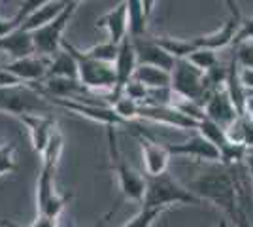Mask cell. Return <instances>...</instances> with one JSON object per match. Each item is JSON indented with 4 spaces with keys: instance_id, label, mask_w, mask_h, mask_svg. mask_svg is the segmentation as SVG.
Segmentation results:
<instances>
[{
    "instance_id": "obj_1",
    "label": "cell",
    "mask_w": 253,
    "mask_h": 227,
    "mask_svg": "<svg viewBox=\"0 0 253 227\" xmlns=\"http://www.w3.org/2000/svg\"><path fill=\"white\" fill-rule=\"evenodd\" d=\"M189 189L197 197H201L202 201H208L213 206H217L234 226H240L234 180L227 165L219 163V167H211L210 171L199 174L189 184Z\"/></svg>"
},
{
    "instance_id": "obj_2",
    "label": "cell",
    "mask_w": 253,
    "mask_h": 227,
    "mask_svg": "<svg viewBox=\"0 0 253 227\" xmlns=\"http://www.w3.org/2000/svg\"><path fill=\"white\" fill-rule=\"evenodd\" d=\"M53 102L34 84H11L0 86V112H6L13 118L23 114H51Z\"/></svg>"
},
{
    "instance_id": "obj_3",
    "label": "cell",
    "mask_w": 253,
    "mask_h": 227,
    "mask_svg": "<svg viewBox=\"0 0 253 227\" xmlns=\"http://www.w3.org/2000/svg\"><path fill=\"white\" fill-rule=\"evenodd\" d=\"M201 197H197L189 187L174 180V176L169 171L155 176L146 174V193L140 205L170 208L172 205H201Z\"/></svg>"
},
{
    "instance_id": "obj_4",
    "label": "cell",
    "mask_w": 253,
    "mask_h": 227,
    "mask_svg": "<svg viewBox=\"0 0 253 227\" xmlns=\"http://www.w3.org/2000/svg\"><path fill=\"white\" fill-rule=\"evenodd\" d=\"M116 129L117 127H106V135H108V150H110L112 169L117 174V182H119V189H121V201L142 203L144 193H146V174L144 176L138 174L125 161V157L121 155V151L117 148Z\"/></svg>"
},
{
    "instance_id": "obj_5",
    "label": "cell",
    "mask_w": 253,
    "mask_h": 227,
    "mask_svg": "<svg viewBox=\"0 0 253 227\" xmlns=\"http://www.w3.org/2000/svg\"><path fill=\"white\" fill-rule=\"evenodd\" d=\"M63 47L70 49L74 53L76 61H78V78L87 89L91 91H112L116 86V66L114 63H106V61H98L85 51L74 47L72 44L64 42Z\"/></svg>"
},
{
    "instance_id": "obj_6",
    "label": "cell",
    "mask_w": 253,
    "mask_h": 227,
    "mask_svg": "<svg viewBox=\"0 0 253 227\" xmlns=\"http://www.w3.org/2000/svg\"><path fill=\"white\" fill-rule=\"evenodd\" d=\"M80 2H70L64 6V10L51 19L49 23H45L42 27H38L36 31H32V38H34V47L36 53L51 59L55 53H59L63 49V34L64 29L68 27V23L74 15L76 8Z\"/></svg>"
},
{
    "instance_id": "obj_7",
    "label": "cell",
    "mask_w": 253,
    "mask_h": 227,
    "mask_svg": "<svg viewBox=\"0 0 253 227\" xmlns=\"http://www.w3.org/2000/svg\"><path fill=\"white\" fill-rule=\"evenodd\" d=\"M172 89L183 97L195 98L204 104L206 89H204V70L195 66L187 57L176 59L172 68Z\"/></svg>"
},
{
    "instance_id": "obj_8",
    "label": "cell",
    "mask_w": 253,
    "mask_h": 227,
    "mask_svg": "<svg viewBox=\"0 0 253 227\" xmlns=\"http://www.w3.org/2000/svg\"><path fill=\"white\" fill-rule=\"evenodd\" d=\"M114 66H116V86L110 91V95L106 97L110 104L123 95V89L134 78V72L138 68L136 47H134V40H132L130 33L119 42V51H117V57L114 61Z\"/></svg>"
},
{
    "instance_id": "obj_9",
    "label": "cell",
    "mask_w": 253,
    "mask_h": 227,
    "mask_svg": "<svg viewBox=\"0 0 253 227\" xmlns=\"http://www.w3.org/2000/svg\"><path fill=\"white\" fill-rule=\"evenodd\" d=\"M138 119H148V121H153V123H159V125H167V127H174V129L179 131L199 129V119L179 112L172 104H148V102H142Z\"/></svg>"
},
{
    "instance_id": "obj_10",
    "label": "cell",
    "mask_w": 253,
    "mask_h": 227,
    "mask_svg": "<svg viewBox=\"0 0 253 227\" xmlns=\"http://www.w3.org/2000/svg\"><path fill=\"white\" fill-rule=\"evenodd\" d=\"M165 146L169 148L170 155H181V157H193V159H201V161L221 163V155H219L217 146L211 144L206 136H202L201 133L191 136L189 140L165 144Z\"/></svg>"
},
{
    "instance_id": "obj_11",
    "label": "cell",
    "mask_w": 253,
    "mask_h": 227,
    "mask_svg": "<svg viewBox=\"0 0 253 227\" xmlns=\"http://www.w3.org/2000/svg\"><path fill=\"white\" fill-rule=\"evenodd\" d=\"M4 70H8L10 74L19 78L21 82L27 84H34V82H42L47 76V68H49V59L42 57V55L34 53L29 57H19V59H10L8 63L0 65Z\"/></svg>"
},
{
    "instance_id": "obj_12",
    "label": "cell",
    "mask_w": 253,
    "mask_h": 227,
    "mask_svg": "<svg viewBox=\"0 0 253 227\" xmlns=\"http://www.w3.org/2000/svg\"><path fill=\"white\" fill-rule=\"evenodd\" d=\"M132 40H134V47H136L138 65H155L172 72V68L176 65V57L170 55L163 45H159L153 38H146V34L132 36Z\"/></svg>"
},
{
    "instance_id": "obj_13",
    "label": "cell",
    "mask_w": 253,
    "mask_h": 227,
    "mask_svg": "<svg viewBox=\"0 0 253 227\" xmlns=\"http://www.w3.org/2000/svg\"><path fill=\"white\" fill-rule=\"evenodd\" d=\"M17 119L29 131L32 150L36 153H42L49 136H51L53 129L57 127L53 116H49V114H23V116H17Z\"/></svg>"
},
{
    "instance_id": "obj_14",
    "label": "cell",
    "mask_w": 253,
    "mask_h": 227,
    "mask_svg": "<svg viewBox=\"0 0 253 227\" xmlns=\"http://www.w3.org/2000/svg\"><path fill=\"white\" fill-rule=\"evenodd\" d=\"M204 110H206L208 118L217 121L225 129L240 116L238 110L234 108L229 93H227V87H219V89L211 91L210 95L206 97V100H204Z\"/></svg>"
},
{
    "instance_id": "obj_15",
    "label": "cell",
    "mask_w": 253,
    "mask_h": 227,
    "mask_svg": "<svg viewBox=\"0 0 253 227\" xmlns=\"http://www.w3.org/2000/svg\"><path fill=\"white\" fill-rule=\"evenodd\" d=\"M96 27H102L108 31L110 40L119 44L128 34V4L126 0H121L116 8L106 11L96 19Z\"/></svg>"
},
{
    "instance_id": "obj_16",
    "label": "cell",
    "mask_w": 253,
    "mask_h": 227,
    "mask_svg": "<svg viewBox=\"0 0 253 227\" xmlns=\"http://www.w3.org/2000/svg\"><path fill=\"white\" fill-rule=\"evenodd\" d=\"M138 140H140V146H142V157H144V169H146V174L149 176H155V174L165 173L169 169V161H170V151L167 146L163 144H157V142L149 140L142 135H136Z\"/></svg>"
},
{
    "instance_id": "obj_17",
    "label": "cell",
    "mask_w": 253,
    "mask_h": 227,
    "mask_svg": "<svg viewBox=\"0 0 253 227\" xmlns=\"http://www.w3.org/2000/svg\"><path fill=\"white\" fill-rule=\"evenodd\" d=\"M0 51L6 53L10 59H19V57L34 55L36 53V47H34L32 33L17 27L15 31L8 33L6 36H0Z\"/></svg>"
},
{
    "instance_id": "obj_18",
    "label": "cell",
    "mask_w": 253,
    "mask_h": 227,
    "mask_svg": "<svg viewBox=\"0 0 253 227\" xmlns=\"http://www.w3.org/2000/svg\"><path fill=\"white\" fill-rule=\"evenodd\" d=\"M72 195H59L55 193L42 206L36 210V222H32V227H57L59 226V218L63 214L64 206L68 205Z\"/></svg>"
},
{
    "instance_id": "obj_19",
    "label": "cell",
    "mask_w": 253,
    "mask_h": 227,
    "mask_svg": "<svg viewBox=\"0 0 253 227\" xmlns=\"http://www.w3.org/2000/svg\"><path fill=\"white\" fill-rule=\"evenodd\" d=\"M134 78H136L138 82H142L148 89L172 86V72L155 65H138Z\"/></svg>"
},
{
    "instance_id": "obj_20",
    "label": "cell",
    "mask_w": 253,
    "mask_h": 227,
    "mask_svg": "<svg viewBox=\"0 0 253 227\" xmlns=\"http://www.w3.org/2000/svg\"><path fill=\"white\" fill-rule=\"evenodd\" d=\"M64 6H66V4H64L63 0H51V2H47L45 6L38 8L36 11H32L31 15H29L19 27L32 33V31H36L38 27H42V25L49 23L51 19H55V17L64 10Z\"/></svg>"
},
{
    "instance_id": "obj_21",
    "label": "cell",
    "mask_w": 253,
    "mask_h": 227,
    "mask_svg": "<svg viewBox=\"0 0 253 227\" xmlns=\"http://www.w3.org/2000/svg\"><path fill=\"white\" fill-rule=\"evenodd\" d=\"M47 76H66V78H78V61L70 49L63 47L59 53L49 59Z\"/></svg>"
},
{
    "instance_id": "obj_22",
    "label": "cell",
    "mask_w": 253,
    "mask_h": 227,
    "mask_svg": "<svg viewBox=\"0 0 253 227\" xmlns=\"http://www.w3.org/2000/svg\"><path fill=\"white\" fill-rule=\"evenodd\" d=\"M63 148H64V136L63 133L57 129H53L49 140L45 144L43 151L40 153L42 155V167L45 169H55L57 171V165L61 161V155H63Z\"/></svg>"
},
{
    "instance_id": "obj_23",
    "label": "cell",
    "mask_w": 253,
    "mask_h": 227,
    "mask_svg": "<svg viewBox=\"0 0 253 227\" xmlns=\"http://www.w3.org/2000/svg\"><path fill=\"white\" fill-rule=\"evenodd\" d=\"M159 45H163L170 55H174L176 59L181 57H189V53H193L199 45L195 44V40H185V38H174V36H155L153 38Z\"/></svg>"
},
{
    "instance_id": "obj_24",
    "label": "cell",
    "mask_w": 253,
    "mask_h": 227,
    "mask_svg": "<svg viewBox=\"0 0 253 227\" xmlns=\"http://www.w3.org/2000/svg\"><path fill=\"white\" fill-rule=\"evenodd\" d=\"M126 4H128V33L132 36H144L148 15L144 11L142 0H126Z\"/></svg>"
},
{
    "instance_id": "obj_25",
    "label": "cell",
    "mask_w": 253,
    "mask_h": 227,
    "mask_svg": "<svg viewBox=\"0 0 253 227\" xmlns=\"http://www.w3.org/2000/svg\"><path fill=\"white\" fill-rule=\"evenodd\" d=\"M165 210H167V208H163V206H144L142 205L140 212L134 214L128 222H125L123 227H149V226H153V224H155V220H157Z\"/></svg>"
},
{
    "instance_id": "obj_26",
    "label": "cell",
    "mask_w": 253,
    "mask_h": 227,
    "mask_svg": "<svg viewBox=\"0 0 253 227\" xmlns=\"http://www.w3.org/2000/svg\"><path fill=\"white\" fill-rule=\"evenodd\" d=\"M85 55L93 57V59H98V61H106V63H114L117 57V51H119V44H116L114 40H106V42L95 44L91 45L89 49H84Z\"/></svg>"
},
{
    "instance_id": "obj_27",
    "label": "cell",
    "mask_w": 253,
    "mask_h": 227,
    "mask_svg": "<svg viewBox=\"0 0 253 227\" xmlns=\"http://www.w3.org/2000/svg\"><path fill=\"white\" fill-rule=\"evenodd\" d=\"M112 106H114V110H116L117 114L125 119V121H128V123H132V121H136L138 119V114H140V102L134 100V98L126 97V95H121V97L116 98V100L112 102Z\"/></svg>"
},
{
    "instance_id": "obj_28",
    "label": "cell",
    "mask_w": 253,
    "mask_h": 227,
    "mask_svg": "<svg viewBox=\"0 0 253 227\" xmlns=\"http://www.w3.org/2000/svg\"><path fill=\"white\" fill-rule=\"evenodd\" d=\"M187 59H189L195 66H199L201 70H204V72H206L208 68H211L213 65L219 63L215 49H210V47H197L193 53H189Z\"/></svg>"
},
{
    "instance_id": "obj_29",
    "label": "cell",
    "mask_w": 253,
    "mask_h": 227,
    "mask_svg": "<svg viewBox=\"0 0 253 227\" xmlns=\"http://www.w3.org/2000/svg\"><path fill=\"white\" fill-rule=\"evenodd\" d=\"M234 55H236L240 66L253 68V40H244V42L236 44L234 45Z\"/></svg>"
},
{
    "instance_id": "obj_30",
    "label": "cell",
    "mask_w": 253,
    "mask_h": 227,
    "mask_svg": "<svg viewBox=\"0 0 253 227\" xmlns=\"http://www.w3.org/2000/svg\"><path fill=\"white\" fill-rule=\"evenodd\" d=\"M13 151H15V146H13V144H4V146H0V176L10 174L15 171Z\"/></svg>"
},
{
    "instance_id": "obj_31",
    "label": "cell",
    "mask_w": 253,
    "mask_h": 227,
    "mask_svg": "<svg viewBox=\"0 0 253 227\" xmlns=\"http://www.w3.org/2000/svg\"><path fill=\"white\" fill-rule=\"evenodd\" d=\"M47 2H51V0H23L21 8L17 10V13L13 15V21L17 23V27L21 25L29 15H31L32 11H36L38 8H42V6H45Z\"/></svg>"
},
{
    "instance_id": "obj_32",
    "label": "cell",
    "mask_w": 253,
    "mask_h": 227,
    "mask_svg": "<svg viewBox=\"0 0 253 227\" xmlns=\"http://www.w3.org/2000/svg\"><path fill=\"white\" fill-rule=\"evenodd\" d=\"M123 95L134 98V100H138V102L142 104V102H146V98H148V87L144 86L142 82H138L136 78H132L125 86V89H123Z\"/></svg>"
},
{
    "instance_id": "obj_33",
    "label": "cell",
    "mask_w": 253,
    "mask_h": 227,
    "mask_svg": "<svg viewBox=\"0 0 253 227\" xmlns=\"http://www.w3.org/2000/svg\"><path fill=\"white\" fill-rule=\"evenodd\" d=\"M244 40H253V17L252 19H242L240 29H238V33L232 40V45L244 42Z\"/></svg>"
},
{
    "instance_id": "obj_34",
    "label": "cell",
    "mask_w": 253,
    "mask_h": 227,
    "mask_svg": "<svg viewBox=\"0 0 253 227\" xmlns=\"http://www.w3.org/2000/svg\"><path fill=\"white\" fill-rule=\"evenodd\" d=\"M240 80H242L244 87L253 93V68H244V66H240Z\"/></svg>"
},
{
    "instance_id": "obj_35",
    "label": "cell",
    "mask_w": 253,
    "mask_h": 227,
    "mask_svg": "<svg viewBox=\"0 0 253 227\" xmlns=\"http://www.w3.org/2000/svg\"><path fill=\"white\" fill-rule=\"evenodd\" d=\"M246 114L253 119V93L248 91V98H246Z\"/></svg>"
},
{
    "instance_id": "obj_36",
    "label": "cell",
    "mask_w": 253,
    "mask_h": 227,
    "mask_svg": "<svg viewBox=\"0 0 253 227\" xmlns=\"http://www.w3.org/2000/svg\"><path fill=\"white\" fill-rule=\"evenodd\" d=\"M155 2H157V0H142V4H144V11H146L148 19H149V15L153 13V8H155Z\"/></svg>"
},
{
    "instance_id": "obj_37",
    "label": "cell",
    "mask_w": 253,
    "mask_h": 227,
    "mask_svg": "<svg viewBox=\"0 0 253 227\" xmlns=\"http://www.w3.org/2000/svg\"><path fill=\"white\" fill-rule=\"evenodd\" d=\"M64 4H70V2H82V0H63Z\"/></svg>"
},
{
    "instance_id": "obj_38",
    "label": "cell",
    "mask_w": 253,
    "mask_h": 227,
    "mask_svg": "<svg viewBox=\"0 0 253 227\" xmlns=\"http://www.w3.org/2000/svg\"><path fill=\"white\" fill-rule=\"evenodd\" d=\"M248 155H250V157H253V148L250 150V153H248Z\"/></svg>"
},
{
    "instance_id": "obj_39",
    "label": "cell",
    "mask_w": 253,
    "mask_h": 227,
    "mask_svg": "<svg viewBox=\"0 0 253 227\" xmlns=\"http://www.w3.org/2000/svg\"><path fill=\"white\" fill-rule=\"evenodd\" d=\"M0 2H2V4H6V2H10V0H0Z\"/></svg>"
}]
</instances>
